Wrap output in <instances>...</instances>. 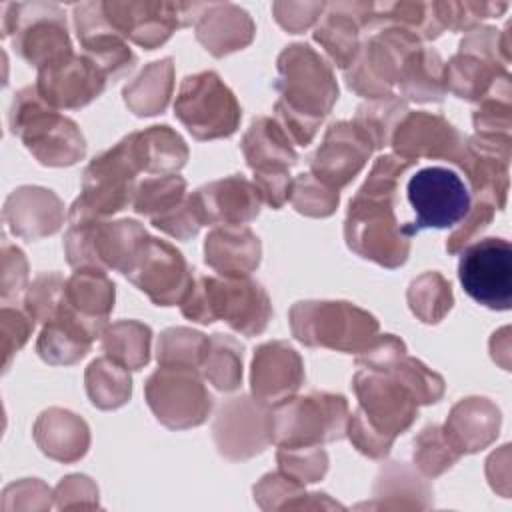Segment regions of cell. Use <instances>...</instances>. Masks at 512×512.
<instances>
[{
	"instance_id": "6da1fadb",
	"label": "cell",
	"mask_w": 512,
	"mask_h": 512,
	"mask_svg": "<svg viewBox=\"0 0 512 512\" xmlns=\"http://www.w3.org/2000/svg\"><path fill=\"white\" fill-rule=\"evenodd\" d=\"M274 88L280 94L274 104V120L292 144H310L338 100V84L330 64L308 44H290L278 56Z\"/></svg>"
},
{
	"instance_id": "7a4b0ae2",
	"label": "cell",
	"mask_w": 512,
	"mask_h": 512,
	"mask_svg": "<svg viewBox=\"0 0 512 512\" xmlns=\"http://www.w3.org/2000/svg\"><path fill=\"white\" fill-rule=\"evenodd\" d=\"M352 384L358 408L348 418L346 434L364 456L384 458L396 436L412 426L420 404L392 368L384 372L362 368Z\"/></svg>"
},
{
	"instance_id": "3957f363",
	"label": "cell",
	"mask_w": 512,
	"mask_h": 512,
	"mask_svg": "<svg viewBox=\"0 0 512 512\" xmlns=\"http://www.w3.org/2000/svg\"><path fill=\"white\" fill-rule=\"evenodd\" d=\"M180 310L188 320L200 324L224 320L244 336L264 332L272 318L266 290L250 276H196Z\"/></svg>"
},
{
	"instance_id": "277c9868",
	"label": "cell",
	"mask_w": 512,
	"mask_h": 512,
	"mask_svg": "<svg viewBox=\"0 0 512 512\" xmlns=\"http://www.w3.org/2000/svg\"><path fill=\"white\" fill-rule=\"evenodd\" d=\"M8 124L44 166H72L86 154V140L78 124L48 106L34 86L14 94Z\"/></svg>"
},
{
	"instance_id": "5b68a950",
	"label": "cell",
	"mask_w": 512,
	"mask_h": 512,
	"mask_svg": "<svg viewBox=\"0 0 512 512\" xmlns=\"http://www.w3.org/2000/svg\"><path fill=\"white\" fill-rule=\"evenodd\" d=\"M68 222L64 252L68 264L76 270H118L126 276L148 238L144 226L136 220L72 218Z\"/></svg>"
},
{
	"instance_id": "8992f818",
	"label": "cell",
	"mask_w": 512,
	"mask_h": 512,
	"mask_svg": "<svg viewBox=\"0 0 512 512\" xmlns=\"http://www.w3.org/2000/svg\"><path fill=\"white\" fill-rule=\"evenodd\" d=\"M292 334L306 346L362 352L376 336V318L342 300H306L290 310Z\"/></svg>"
},
{
	"instance_id": "52a82bcc",
	"label": "cell",
	"mask_w": 512,
	"mask_h": 512,
	"mask_svg": "<svg viewBox=\"0 0 512 512\" xmlns=\"http://www.w3.org/2000/svg\"><path fill=\"white\" fill-rule=\"evenodd\" d=\"M348 402L340 394L312 390L270 406V440L276 446H314L346 436Z\"/></svg>"
},
{
	"instance_id": "ba28073f",
	"label": "cell",
	"mask_w": 512,
	"mask_h": 512,
	"mask_svg": "<svg viewBox=\"0 0 512 512\" xmlns=\"http://www.w3.org/2000/svg\"><path fill=\"white\" fill-rule=\"evenodd\" d=\"M396 198L356 194L350 200L344 238L350 250L384 268H398L410 252V236L394 214Z\"/></svg>"
},
{
	"instance_id": "9c48e42d",
	"label": "cell",
	"mask_w": 512,
	"mask_h": 512,
	"mask_svg": "<svg viewBox=\"0 0 512 512\" xmlns=\"http://www.w3.org/2000/svg\"><path fill=\"white\" fill-rule=\"evenodd\" d=\"M140 172L128 138L98 154L82 174V192L68 212L72 218H104L124 210L136 194Z\"/></svg>"
},
{
	"instance_id": "30bf717a",
	"label": "cell",
	"mask_w": 512,
	"mask_h": 512,
	"mask_svg": "<svg viewBox=\"0 0 512 512\" xmlns=\"http://www.w3.org/2000/svg\"><path fill=\"white\" fill-rule=\"evenodd\" d=\"M174 114L196 140L232 136L242 118L234 92L212 70L190 74L182 80Z\"/></svg>"
},
{
	"instance_id": "8fae6325",
	"label": "cell",
	"mask_w": 512,
	"mask_h": 512,
	"mask_svg": "<svg viewBox=\"0 0 512 512\" xmlns=\"http://www.w3.org/2000/svg\"><path fill=\"white\" fill-rule=\"evenodd\" d=\"M2 32L12 38L14 50L38 70L72 52L64 10L50 2L8 4Z\"/></svg>"
},
{
	"instance_id": "7c38bea8",
	"label": "cell",
	"mask_w": 512,
	"mask_h": 512,
	"mask_svg": "<svg viewBox=\"0 0 512 512\" xmlns=\"http://www.w3.org/2000/svg\"><path fill=\"white\" fill-rule=\"evenodd\" d=\"M406 196L416 214L412 222L402 224L410 238L426 228L458 226L472 206L464 180L444 166H428L410 176Z\"/></svg>"
},
{
	"instance_id": "4fadbf2b",
	"label": "cell",
	"mask_w": 512,
	"mask_h": 512,
	"mask_svg": "<svg viewBox=\"0 0 512 512\" xmlns=\"http://www.w3.org/2000/svg\"><path fill=\"white\" fill-rule=\"evenodd\" d=\"M144 394L154 416L172 430L200 426L212 408L198 368L160 366L148 378Z\"/></svg>"
},
{
	"instance_id": "5bb4252c",
	"label": "cell",
	"mask_w": 512,
	"mask_h": 512,
	"mask_svg": "<svg viewBox=\"0 0 512 512\" xmlns=\"http://www.w3.org/2000/svg\"><path fill=\"white\" fill-rule=\"evenodd\" d=\"M458 278L464 292L490 310L512 304V246L504 238H482L462 248Z\"/></svg>"
},
{
	"instance_id": "9a60e30c",
	"label": "cell",
	"mask_w": 512,
	"mask_h": 512,
	"mask_svg": "<svg viewBox=\"0 0 512 512\" xmlns=\"http://www.w3.org/2000/svg\"><path fill=\"white\" fill-rule=\"evenodd\" d=\"M418 46L414 36L398 28L388 26L372 34L360 48L352 70H346L348 88L370 100L390 96L406 56Z\"/></svg>"
},
{
	"instance_id": "2e32d148",
	"label": "cell",
	"mask_w": 512,
	"mask_h": 512,
	"mask_svg": "<svg viewBox=\"0 0 512 512\" xmlns=\"http://www.w3.org/2000/svg\"><path fill=\"white\" fill-rule=\"evenodd\" d=\"M202 4L182 2H104L110 26L146 50L164 44L176 28L192 24Z\"/></svg>"
},
{
	"instance_id": "e0dca14e",
	"label": "cell",
	"mask_w": 512,
	"mask_h": 512,
	"mask_svg": "<svg viewBox=\"0 0 512 512\" xmlns=\"http://www.w3.org/2000/svg\"><path fill=\"white\" fill-rule=\"evenodd\" d=\"M126 278L158 306L180 304L194 282L184 256L172 244L154 236L146 238Z\"/></svg>"
},
{
	"instance_id": "ac0fdd59",
	"label": "cell",
	"mask_w": 512,
	"mask_h": 512,
	"mask_svg": "<svg viewBox=\"0 0 512 512\" xmlns=\"http://www.w3.org/2000/svg\"><path fill=\"white\" fill-rule=\"evenodd\" d=\"M110 82L86 56L68 52L38 70L34 84L40 98L52 108H82L98 98Z\"/></svg>"
},
{
	"instance_id": "d6986e66",
	"label": "cell",
	"mask_w": 512,
	"mask_h": 512,
	"mask_svg": "<svg viewBox=\"0 0 512 512\" xmlns=\"http://www.w3.org/2000/svg\"><path fill=\"white\" fill-rule=\"evenodd\" d=\"M218 452L230 460H246L260 454L270 440V406L250 396L228 400L214 420Z\"/></svg>"
},
{
	"instance_id": "ffe728a7",
	"label": "cell",
	"mask_w": 512,
	"mask_h": 512,
	"mask_svg": "<svg viewBox=\"0 0 512 512\" xmlns=\"http://www.w3.org/2000/svg\"><path fill=\"white\" fill-rule=\"evenodd\" d=\"M372 150V142L352 120H338L328 126L322 144L310 156V174L340 190L364 168Z\"/></svg>"
},
{
	"instance_id": "44dd1931",
	"label": "cell",
	"mask_w": 512,
	"mask_h": 512,
	"mask_svg": "<svg viewBox=\"0 0 512 512\" xmlns=\"http://www.w3.org/2000/svg\"><path fill=\"white\" fill-rule=\"evenodd\" d=\"M390 144L396 156L418 162L420 158L460 162L466 138L442 116L424 110L406 112L398 122Z\"/></svg>"
},
{
	"instance_id": "7402d4cb",
	"label": "cell",
	"mask_w": 512,
	"mask_h": 512,
	"mask_svg": "<svg viewBox=\"0 0 512 512\" xmlns=\"http://www.w3.org/2000/svg\"><path fill=\"white\" fill-rule=\"evenodd\" d=\"M74 26L82 54H86L100 68L108 82L120 80L134 68L136 56L106 20L102 2H86L76 6Z\"/></svg>"
},
{
	"instance_id": "603a6c76",
	"label": "cell",
	"mask_w": 512,
	"mask_h": 512,
	"mask_svg": "<svg viewBox=\"0 0 512 512\" xmlns=\"http://www.w3.org/2000/svg\"><path fill=\"white\" fill-rule=\"evenodd\" d=\"M202 226L246 224L260 214L262 196L254 182L232 174L188 194Z\"/></svg>"
},
{
	"instance_id": "cb8c5ba5",
	"label": "cell",
	"mask_w": 512,
	"mask_h": 512,
	"mask_svg": "<svg viewBox=\"0 0 512 512\" xmlns=\"http://www.w3.org/2000/svg\"><path fill=\"white\" fill-rule=\"evenodd\" d=\"M510 138L474 136L466 140L458 166L470 180L476 200L502 210L508 196Z\"/></svg>"
},
{
	"instance_id": "d4e9b609",
	"label": "cell",
	"mask_w": 512,
	"mask_h": 512,
	"mask_svg": "<svg viewBox=\"0 0 512 512\" xmlns=\"http://www.w3.org/2000/svg\"><path fill=\"white\" fill-rule=\"evenodd\" d=\"M304 364L300 354L286 342H266L258 346L252 358V394L258 402L274 406L300 388Z\"/></svg>"
},
{
	"instance_id": "484cf974",
	"label": "cell",
	"mask_w": 512,
	"mask_h": 512,
	"mask_svg": "<svg viewBox=\"0 0 512 512\" xmlns=\"http://www.w3.org/2000/svg\"><path fill=\"white\" fill-rule=\"evenodd\" d=\"M374 4L370 2H332L314 30V40L326 50L332 62L348 70L360 54V30L370 26Z\"/></svg>"
},
{
	"instance_id": "4316f807",
	"label": "cell",
	"mask_w": 512,
	"mask_h": 512,
	"mask_svg": "<svg viewBox=\"0 0 512 512\" xmlns=\"http://www.w3.org/2000/svg\"><path fill=\"white\" fill-rule=\"evenodd\" d=\"M114 284L104 270H76L64 286V300L58 312L82 322L96 338L108 328V314L114 308Z\"/></svg>"
},
{
	"instance_id": "83f0119b",
	"label": "cell",
	"mask_w": 512,
	"mask_h": 512,
	"mask_svg": "<svg viewBox=\"0 0 512 512\" xmlns=\"http://www.w3.org/2000/svg\"><path fill=\"white\" fill-rule=\"evenodd\" d=\"M4 222L14 236L38 240L54 234L60 228L64 222V206L52 190L40 186H22L6 200Z\"/></svg>"
},
{
	"instance_id": "f1b7e54d",
	"label": "cell",
	"mask_w": 512,
	"mask_h": 512,
	"mask_svg": "<svg viewBox=\"0 0 512 512\" xmlns=\"http://www.w3.org/2000/svg\"><path fill=\"white\" fill-rule=\"evenodd\" d=\"M198 42L216 58L242 50L254 38V22L234 4H202L194 20Z\"/></svg>"
},
{
	"instance_id": "f546056e",
	"label": "cell",
	"mask_w": 512,
	"mask_h": 512,
	"mask_svg": "<svg viewBox=\"0 0 512 512\" xmlns=\"http://www.w3.org/2000/svg\"><path fill=\"white\" fill-rule=\"evenodd\" d=\"M260 240L244 224L216 226L204 242L206 264L222 276H250L260 264Z\"/></svg>"
},
{
	"instance_id": "4dcf8cb0",
	"label": "cell",
	"mask_w": 512,
	"mask_h": 512,
	"mask_svg": "<svg viewBox=\"0 0 512 512\" xmlns=\"http://www.w3.org/2000/svg\"><path fill=\"white\" fill-rule=\"evenodd\" d=\"M500 428V410L488 398H462L454 404L446 424V438L460 454H470L486 448Z\"/></svg>"
},
{
	"instance_id": "1f68e13d",
	"label": "cell",
	"mask_w": 512,
	"mask_h": 512,
	"mask_svg": "<svg viewBox=\"0 0 512 512\" xmlns=\"http://www.w3.org/2000/svg\"><path fill=\"white\" fill-rule=\"evenodd\" d=\"M34 438L40 450L60 462L82 458L90 444L86 422L62 408L44 410L34 424Z\"/></svg>"
},
{
	"instance_id": "d6a6232c",
	"label": "cell",
	"mask_w": 512,
	"mask_h": 512,
	"mask_svg": "<svg viewBox=\"0 0 512 512\" xmlns=\"http://www.w3.org/2000/svg\"><path fill=\"white\" fill-rule=\"evenodd\" d=\"M240 148L246 164L254 172L290 170L298 162L292 140L282 130V126L268 116H258L250 122Z\"/></svg>"
},
{
	"instance_id": "836d02e7",
	"label": "cell",
	"mask_w": 512,
	"mask_h": 512,
	"mask_svg": "<svg viewBox=\"0 0 512 512\" xmlns=\"http://www.w3.org/2000/svg\"><path fill=\"white\" fill-rule=\"evenodd\" d=\"M140 172L176 174L188 160V148L170 126H150L126 136Z\"/></svg>"
},
{
	"instance_id": "e575fe53",
	"label": "cell",
	"mask_w": 512,
	"mask_h": 512,
	"mask_svg": "<svg viewBox=\"0 0 512 512\" xmlns=\"http://www.w3.org/2000/svg\"><path fill=\"white\" fill-rule=\"evenodd\" d=\"M506 74V66L468 52H458L444 64L446 92L472 102H480Z\"/></svg>"
},
{
	"instance_id": "d590c367",
	"label": "cell",
	"mask_w": 512,
	"mask_h": 512,
	"mask_svg": "<svg viewBox=\"0 0 512 512\" xmlns=\"http://www.w3.org/2000/svg\"><path fill=\"white\" fill-rule=\"evenodd\" d=\"M396 86L414 102H440L446 94L444 62L432 48L412 50L400 70Z\"/></svg>"
},
{
	"instance_id": "8d00e7d4",
	"label": "cell",
	"mask_w": 512,
	"mask_h": 512,
	"mask_svg": "<svg viewBox=\"0 0 512 512\" xmlns=\"http://www.w3.org/2000/svg\"><path fill=\"white\" fill-rule=\"evenodd\" d=\"M370 26L398 28L418 42L434 40L444 32L438 2H390L374 4Z\"/></svg>"
},
{
	"instance_id": "74e56055",
	"label": "cell",
	"mask_w": 512,
	"mask_h": 512,
	"mask_svg": "<svg viewBox=\"0 0 512 512\" xmlns=\"http://www.w3.org/2000/svg\"><path fill=\"white\" fill-rule=\"evenodd\" d=\"M174 86L172 58L148 64L126 88L124 102L136 116H152L166 108Z\"/></svg>"
},
{
	"instance_id": "f35d334b",
	"label": "cell",
	"mask_w": 512,
	"mask_h": 512,
	"mask_svg": "<svg viewBox=\"0 0 512 512\" xmlns=\"http://www.w3.org/2000/svg\"><path fill=\"white\" fill-rule=\"evenodd\" d=\"M94 340L96 338L72 318L56 316L44 324L36 342V350L44 362L66 366L84 358Z\"/></svg>"
},
{
	"instance_id": "ab89813d",
	"label": "cell",
	"mask_w": 512,
	"mask_h": 512,
	"mask_svg": "<svg viewBox=\"0 0 512 512\" xmlns=\"http://www.w3.org/2000/svg\"><path fill=\"white\" fill-rule=\"evenodd\" d=\"M152 332L146 324L136 320H120L108 326L102 334V348L106 356L128 370H140L150 360Z\"/></svg>"
},
{
	"instance_id": "60d3db41",
	"label": "cell",
	"mask_w": 512,
	"mask_h": 512,
	"mask_svg": "<svg viewBox=\"0 0 512 512\" xmlns=\"http://www.w3.org/2000/svg\"><path fill=\"white\" fill-rule=\"evenodd\" d=\"M86 392L94 406L102 410L122 406L132 392V380L128 368L112 360L110 356L96 358L86 368Z\"/></svg>"
},
{
	"instance_id": "b9f144b4",
	"label": "cell",
	"mask_w": 512,
	"mask_h": 512,
	"mask_svg": "<svg viewBox=\"0 0 512 512\" xmlns=\"http://www.w3.org/2000/svg\"><path fill=\"white\" fill-rule=\"evenodd\" d=\"M204 378L222 392H232L242 382V346L226 334L210 336L202 360Z\"/></svg>"
},
{
	"instance_id": "7bdbcfd3",
	"label": "cell",
	"mask_w": 512,
	"mask_h": 512,
	"mask_svg": "<svg viewBox=\"0 0 512 512\" xmlns=\"http://www.w3.org/2000/svg\"><path fill=\"white\" fill-rule=\"evenodd\" d=\"M406 112H408L406 100L390 94V96L374 98L362 104L352 122L368 136V140L376 150L390 144V138L396 126Z\"/></svg>"
},
{
	"instance_id": "ee69618b",
	"label": "cell",
	"mask_w": 512,
	"mask_h": 512,
	"mask_svg": "<svg viewBox=\"0 0 512 512\" xmlns=\"http://www.w3.org/2000/svg\"><path fill=\"white\" fill-rule=\"evenodd\" d=\"M406 298L412 314L426 324L440 322L454 302L452 286L440 272H424L414 278Z\"/></svg>"
},
{
	"instance_id": "f6af8a7d",
	"label": "cell",
	"mask_w": 512,
	"mask_h": 512,
	"mask_svg": "<svg viewBox=\"0 0 512 512\" xmlns=\"http://www.w3.org/2000/svg\"><path fill=\"white\" fill-rule=\"evenodd\" d=\"M186 198V180L178 174H166L158 178H148L136 186L132 208L148 216L150 222Z\"/></svg>"
},
{
	"instance_id": "bcb514c9",
	"label": "cell",
	"mask_w": 512,
	"mask_h": 512,
	"mask_svg": "<svg viewBox=\"0 0 512 512\" xmlns=\"http://www.w3.org/2000/svg\"><path fill=\"white\" fill-rule=\"evenodd\" d=\"M210 338L190 328H168L158 338L156 358L160 366L200 368Z\"/></svg>"
},
{
	"instance_id": "7dc6e473",
	"label": "cell",
	"mask_w": 512,
	"mask_h": 512,
	"mask_svg": "<svg viewBox=\"0 0 512 512\" xmlns=\"http://www.w3.org/2000/svg\"><path fill=\"white\" fill-rule=\"evenodd\" d=\"M474 128L478 136L486 138H510V76H502L494 88L480 100L474 116Z\"/></svg>"
},
{
	"instance_id": "c3c4849f",
	"label": "cell",
	"mask_w": 512,
	"mask_h": 512,
	"mask_svg": "<svg viewBox=\"0 0 512 512\" xmlns=\"http://www.w3.org/2000/svg\"><path fill=\"white\" fill-rule=\"evenodd\" d=\"M460 456L462 454L452 446L442 426L438 424L426 426L414 440V462L418 470L428 478L448 470Z\"/></svg>"
},
{
	"instance_id": "681fc988",
	"label": "cell",
	"mask_w": 512,
	"mask_h": 512,
	"mask_svg": "<svg viewBox=\"0 0 512 512\" xmlns=\"http://www.w3.org/2000/svg\"><path fill=\"white\" fill-rule=\"evenodd\" d=\"M278 472L288 476L298 484H312L318 482L328 468V456L320 448L314 446H278L276 452Z\"/></svg>"
},
{
	"instance_id": "f907efd6",
	"label": "cell",
	"mask_w": 512,
	"mask_h": 512,
	"mask_svg": "<svg viewBox=\"0 0 512 512\" xmlns=\"http://www.w3.org/2000/svg\"><path fill=\"white\" fill-rule=\"evenodd\" d=\"M340 194L336 188L324 184L310 172H302L292 182L290 202L296 212L312 218L330 216L338 206Z\"/></svg>"
},
{
	"instance_id": "816d5d0a",
	"label": "cell",
	"mask_w": 512,
	"mask_h": 512,
	"mask_svg": "<svg viewBox=\"0 0 512 512\" xmlns=\"http://www.w3.org/2000/svg\"><path fill=\"white\" fill-rule=\"evenodd\" d=\"M66 280L58 272H44L34 278L24 296V310L34 318V322H50L64 300Z\"/></svg>"
},
{
	"instance_id": "f5cc1de1",
	"label": "cell",
	"mask_w": 512,
	"mask_h": 512,
	"mask_svg": "<svg viewBox=\"0 0 512 512\" xmlns=\"http://www.w3.org/2000/svg\"><path fill=\"white\" fill-rule=\"evenodd\" d=\"M392 370L408 386V390L412 392V396L416 398V402L420 406L434 404V402H438L442 398V394H444V380L436 372L426 368L420 360L410 358V356L404 354L392 366Z\"/></svg>"
},
{
	"instance_id": "db71d44e",
	"label": "cell",
	"mask_w": 512,
	"mask_h": 512,
	"mask_svg": "<svg viewBox=\"0 0 512 512\" xmlns=\"http://www.w3.org/2000/svg\"><path fill=\"white\" fill-rule=\"evenodd\" d=\"M414 164L416 162L400 158L396 154L378 156L358 194L370 198H396L400 176Z\"/></svg>"
},
{
	"instance_id": "11a10c76",
	"label": "cell",
	"mask_w": 512,
	"mask_h": 512,
	"mask_svg": "<svg viewBox=\"0 0 512 512\" xmlns=\"http://www.w3.org/2000/svg\"><path fill=\"white\" fill-rule=\"evenodd\" d=\"M506 8V2H438L444 30H472L484 18H494Z\"/></svg>"
},
{
	"instance_id": "9f6ffc18",
	"label": "cell",
	"mask_w": 512,
	"mask_h": 512,
	"mask_svg": "<svg viewBox=\"0 0 512 512\" xmlns=\"http://www.w3.org/2000/svg\"><path fill=\"white\" fill-rule=\"evenodd\" d=\"M0 318H2L0 324H2L4 370H8L12 354L18 352L24 346L30 332L34 330V318L26 310H18V308H12V306H2Z\"/></svg>"
},
{
	"instance_id": "6f0895ef",
	"label": "cell",
	"mask_w": 512,
	"mask_h": 512,
	"mask_svg": "<svg viewBox=\"0 0 512 512\" xmlns=\"http://www.w3.org/2000/svg\"><path fill=\"white\" fill-rule=\"evenodd\" d=\"M496 208L484 200H476L474 206H470L468 214L460 220L462 226H454L452 234L448 236L446 250L448 254H458L464 246H468L482 230L488 228V224L494 218Z\"/></svg>"
},
{
	"instance_id": "680465c9",
	"label": "cell",
	"mask_w": 512,
	"mask_h": 512,
	"mask_svg": "<svg viewBox=\"0 0 512 512\" xmlns=\"http://www.w3.org/2000/svg\"><path fill=\"white\" fill-rule=\"evenodd\" d=\"M324 10H326L324 2H274L272 4L274 18L290 34H298L306 30Z\"/></svg>"
},
{
	"instance_id": "91938a15",
	"label": "cell",
	"mask_w": 512,
	"mask_h": 512,
	"mask_svg": "<svg viewBox=\"0 0 512 512\" xmlns=\"http://www.w3.org/2000/svg\"><path fill=\"white\" fill-rule=\"evenodd\" d=\"M252 182L256 184L262 196V202L278 210L290 200L294 178L290 176V170H272V172H254Z\"/></svg>"
},
{
	"instance_id": "94428289",
	"label": "cell",
	"mask_w": 512,
	"mask_h": 512,
	"mask_svg": "<svg viewBox=\"0 0 512 512\" xmlns=\"http://www.w3.org/2000/svg\"><path fill=\"white\" fill-rule=\"evenodd\" d=\"M26 258L20 248L4 240L2 244V296L10 298L18 294L26 284Z\"/></svg>"
}]
</instances>
